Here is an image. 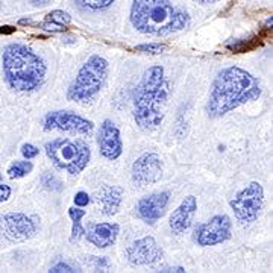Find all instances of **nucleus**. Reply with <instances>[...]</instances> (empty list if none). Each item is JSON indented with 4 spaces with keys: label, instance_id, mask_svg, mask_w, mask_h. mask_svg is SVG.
Listing matches in <instances>:
<instances>
[{
    "label": "nucleus",
    "instance_id": "obj_8",
    "mask_svg": "<svg viewBox=\"0 0 273 273\" xmlns=\"http://www.w3.org/2000/svg\"><path fill=\"white\" fill-rule=\"evenodd\" d=\"M231 219L225 214L214 216L208 222L197 226L194 239L201 246H214L231 239Z\"/></svg>",
    "mask_w": 273,
    "mask_h": 273
},
{
    "label": "nucleus",
    "instance_id": "obj_18",
    "mask_svg": "<svg viewBox=\"0 0 273 273\" xmlns=\"http://www.w3.org/2000/svg\"><path fill=\"white\" fill-rule=\"evenodd\" d=\"M68 216L73 222V228H71V241L79 240L82 235L85 234V229L82 228V217L85 216V211L81 208H68Z\"/></svg>",
    "mask_w": 273,
    "mask_h": 273
},
{
    "label": "nucleus",
    "instance_id": "obj_29",
    "mask_svg": "<svg viewBox=\"0 0 273 273\" xmlns=\"http://www.w3.org/2000/svg\"><path fill=\"white\" fill-rule=\"evenodd\" d=\"M196 2H199V3H214V2H219V0H196Z\"/></svg>",
    "mask_w": 273,
    "mask_h": 273
},
{
    "label": "nucleus",
    "instance_id": "obj_32",
    "mask_svg": "<svg viewBox=\"0 0 273 273\" xmlns=\"http://www.w3.org/2000/svg\"><path fill=\"white\" fill-rule=\"evenodd\" d=\"M0 5H2V0H0Z\"/></svg>",
    "mask_w": 273,
    "mask_h": 273
},
{
    "label": "nucleus",
    "instance_id": "obj_1",
    "mask_svg": "<svg viewBox=\"0 0 273 273\" xmlns=\"http://www.w3.org/2000/svg\"><path fill=\"white\" fill-rule=\"evenodd\" d=\"M259 96L261 86L249 71L240 67H228L222 70L213 82L206 113L209 117H222Z\"/></svg>",
    "mask_w": 273,
    "mask_h": 273
},
{
    "label": "nucleus",
    "instance_id": "obj_30",
    "mask_svg": "<svg viewBox=\"0 0 273 273\" xmlns=\"http://www.w3.org/2000/svg\"><path fill=\"white\" fill-rule=\"evenodd\" d=\"M34 2H38L40 3V2H47V0H34Z\"/></svg>",
    "mask_w": 273,
    "mask_h": 273
},
{
    "label": "nucleus",
    "instance_id": "obj_24",
    "mask_svg": "<svg viewBox=\"0 0 273 273\" xmlns=\"http://www.w3.org/2000/svg\"><path fill=\"white\" fill-rule=\"evenodd\" d=\"M21 154L26 159H32V158H35L36 155L40 154V151L34 144H23L21 146Z\"/></svg>",
    "mask_w": 273,
    "mask_h": 273
},
{
    "label": "nucleus",
    "instance_id": "obj_12",
    "mask_svg": "<svg viewBox=\"0 0 273 273\" xmlns=\"http://www.w3.org/2000/svg\"><path fill=\"white\" fill-rule=\"evenodd\" d=\"M163 256L164 252L154 237H143L134 241L126 249V258L132 266L155 264Z\"/></svg>",
    "mask_w": 273,
    "mask_h": 273
},
{
    "label": "nucleus",
    "instance_id": "obj_6",
    "mask_svg": "<svg viewBox=\"0 0 273 273\" xmlns=\"http://www.w3.org/2000/svg\"><path fill=\"white\" fill-rule=\"evenodd\" d=\"M46 154L58 167L68 171L70 175L81 173L90 161V147L84 141L56 138L46 144Z\"/></svg>",
    "mask_w": 273,
    "mask_h": 273
},
{
    "label": "nucleus",
    "instance_id": "obj_28",
    "mask_svg": "<svg viewBox=\"0 0 273 273\" xmlns=\"http://www.w3.org/2000/svg\"><path fill=\"white\" fill-rule=\"evenodd\" d=\"M16 29L14 28H11V29H5V28H2L0 29V34H11V32H14Z\"/></svg>",
    "mask_w": 273,
    "mask_h": 273
},
{
    "label": "nucleus",
    "instance_id": "obj_7",
    "mask_svg": "<svg viewBox=\"0 0 273 273\" xmlns=\"http://www.w3.org/2000/svg\"><path fill=\"white\" fill-rule=\"evenodd\" d=\"M229 205L240 225H251L258 219L264 205V190L261 184L251 182L249 185H246V188L239 191Z\"/></svg>",
    "mask_w": 273,
    "mask_h": 273
},
{
    "label": "nucleus",
    "instance_id": "obj_22",
    "mask_svg": "<svg viewBox=\"0 0 273 273\" xmlns=\"http://www.w3.org/2000/svg\"><path fill=\"white\" fill-rule=\"evenodd\" d=\"M164 49H166V46H163V44L152 43V44H141V46H136V47H135V51H136V52H141V53L159 55V53H163Z\"/></svg>",
    "mask_w": 273,
    "mask_h": 273
},
{
    "label": "nucleus",
    "instance_id": "obj_5",
    "mask_svg": "<svg viewBox=\"0 0 273 273\" xmlns=\"http://www.w3.org/2000/svg\"><path fill=\"white\" fill-rule=\"evenodd\" d=\"M108 73V61L99 55H93L81 67L76 79L71 82L67 99L78 103H88L102 90Z\"/></svg>",
    "mask_w": 273,
    "mask_h": 273
},
{
    "label": "nucleus",
    "instance_id": "obj_21",
    "mask_svg": "<svg viewBox=\"0 0 273 273\" xmlns=\"http://www.w3.org/2000/svg\"><path fill=\"white\" fill-rule=\"evenodd\" d=\"M78 2L84 8H88V9H93V11H101V9H105L108 6H111L116 0H78Z\"/></svg>",
    "mask_w": 273,
    "mask_h": 273
},
{
    "label": "nucleus",
    "instance_id": "obj_27",
    "mask_svg": "<svg viewBox=\"0 0 273 273\" xmlns=\"http://www.w3.org/2000/svg\"><path fill=\"white\" fill-rule=\"evenodd\" d=\"M49 272H53V273H58V272H66V273H70V272H76V270H73L70 266H67V264H64V263H59V264H56V266H53L51 270Z\"/></svg>",
    "mask_w": 273,
    "mask_h": 273
},
{
    "label": "nucleus",
    "instance_id": "obj_11",
    "mask_svg": "<svg viewBox=\"0 0 273 273\" xmlns=\"http://www.w3.org/2000/svg\"><path fill=\"white\" fill-rule=\"evenodd\" d=\"M0 231L11 241H24L34 237L36 226L28 216L20 213H9L0 217Z\"/></svg>",
    "mask_w": 273,
    "mask_h": 273
},
{
    "label": "nucleus",
    "instance_id": "obj_19",
    "mask_svg": "<svg viewBox=\"0 0 273 273\" xmlns=\"http://www.w3.org/2000/svg\"><path fill=\"white\" fill-rule=\"evenodd\" d=\"M32 171V164L29 161H16L12 163L8 169V176L11 179H18V178H24L26 175Z\"/></svg>",
    "mask_w": 273,
    "mask_h": 273
},
{
    "label": "nucleus",
    "instance_id": "obj_20",
    "mask_svg": "<svg viewBox=\"0 0 273 273\" xmlns=\"http://www.w3.org/2000/svg\"><path fill=\"white\" fill-rule=\"evenodd\" d=\"M46 21L55 23V24H58V26H63L64 28V26H68V24H70L71 17L67 14V12H64V11H53V12H51V14L47 16Z\"/></svg>",
    "mask_w": 273,
    "mask_h": 273
},
{
    "label": "nucleus",
    "instance_id": "obj_23",
    "mask_svg": "<svg viewBox=\"0 0 273 273\" xmlns=\"http://www.w3.org/2000/svg\"><path fill=\"white\" fill-rule=\"evenodd\" d=\"M41 184L47 190H61V182L52 175V173H44L41 176Z\"/></svg>",
    "mask_w": 273,
    "mask_h": 273
},
{
    "label": "nucleus",
    "instance_id": "obj_2",
    "mask_svg": "<svg viewBox=\"0 0 273 273\" xmlns=\"http://www.w3.org/2000/svg\"><path fill=\"white\" fill-rule=\"evenodd\" d=\"M167 102V84L164 68L161 66L149 67L140 85L136 86L134 99V119L141 129L154 131L164 119Z\"/></svg>",
    "mask_w": 273,
    "mask_h": 273
},
{
    "label": "nucleus",
    "instance_id": "obj_3",
    "mask_svg": "<svg viewBox=\"0 0 273 273\" xmlns=\"http://www.w3.org/2000/svg\"><path fill=\"white\" fill-rule=\"evenodd\" d=\"M134 28L146 35H169L190 24L187 12L176 9L169 0H134L131 8Z\"/></svg>",
    "mask_w": 273,
    "mask_h": 273
},
{
    "label": "nucleus",
    "instance_id": "obj_17",
    "mask_svg": "<svg viewBox=\"0 0 273 273\" xmlns=\"http://www.w3.org/2000/svg\"><path fill=\"white\" fill-rule=\"evenodd\" d=\"M123 199V190L116 185H103V187L97 191V202L102 205V213L105 216H114Z\"/></svg>",
    "mask_w": 273,
    "mask_h": 273
},
{
    "label": "nucleus",
    "instance_id": "obj_26",
    "mask_svg": "<svg viewBox=\"0 0 273 273\" xmlns=\"http://www.w3.org/2000/svg\"><path fill=\"white\" fill-rule=\"evenodd\" d=\"M11 196V188L5 184H0V202H6Z\"/></svg>",
    "mask_w": 273,
    "mask_h": 273
},
{
    "label": "nucleus",
    "instance_id": "obj_15",
    "mask_svg": "<svg viewBox=\"0 0 273 273\" xmlns=\"http://www.w3.org/2000/svg\"><path fill=\"white\" fill-rule=\"evenodd\" d=\"M197 209V202L194 196H187L185 199L181 202V205L173 211L170 216V229L173 234L181 235L184 232H187L193 223L194 214Z\"/></svg>",
    "mask_w": 273,
    "mask_h": 273
},
{
    "label": "nucleus",
    "instance_id": "obj_31",
    "mask_svg": "<svg viewBox=\"0 0 273 273\" xmlns=\"http://www.w3.org/2000/svg\"><path fill=\"white\" fill-rule=\"evenodd\" d=\"M0 181H2V173H0Z\"/></svg>",
    "mask_w": 273,
    "mask_h": 273
},
{
    "label": "nucleus",
    "instance_id": "obj_4",
    "mask_svg": "<svg viewBox=\"0 0 273 273\" xmlns=\"http://www.w3.org/2000/svg\"><path fill=\"white\" fill-rule=\"evenodd\" d=\"M3 73L11 88L32 91L43 84L46 76L44 61L23 44H9L3 51Z\"/></svg>",
    "mask_w": 273,
    "mask_h": 273
},
{
    "label": "nucleus",
    "instance_id": "obj_25",
    "mask_svg": "<svg viewBox=\"0 0 273 273\" xmlns=\"http://www.w3.org/2000/svg\"><path fill=\"white\" fill-rule=\"evenodd\" d=\"M90 196L86 194V193H84V191H79L76 196H74V205L76 206H86L90 204Z\"/></svg>",
    "mask_w": 273,
    "mask_h": 273
},
{
    "label": "nucleus",
    "instance_id": "obj_10",
    "mask_svg": "<svg viewBox=\"0 0 273 273\" xmlns=\"http://www.w3.org/2000/svg\"><path fill=\"white\" fill-rule=\"evenodd\" d=\"M163 176V161L156 154H144L132 166V179L140 187L158 182Z\"/></svg>",
    "mask_w": 273,
    "mask_h": 273
},
{
    "label": "nucleus",
    "instance_id": "obj_13",
    "mask_svg": "<svg viewBox=\"0 0 273 273\" xmlns=\"http://www.w3.org/2000/svg\"><path fill=\"white\" fill-rule=\"evenodd\" d=\"M97 144H99V151H101V154L106 159L114 161L121 155L123 143L120 138V131L116 126L114 121L105 120L101 125L99 136H97Z\"/></svg>",
    "mask_w": 273,
    "mask_h": 273
},
{
    "label": "nucleus",
    "instance_id": "obj_9",
    "mask_svg": "<svg viewBox=\"0 0 273 273\" xmlns=\"http://www.w3.org/2000/svg\"><path fill=\"white\" fill-rule=\"evenodd\" d=\"M44 129L91 134L94 129V123L71 113V111H52L44 117Z\"/></svg>",
    "mask_w": 273,
    "mask_h": 273
},
{
    "label": "nucleus",
    "instance_id": "obj_14",
    "mask_svg": "<svg viewBox=\"0 0 273 273\" xmlns=\"http://www.w3.org/2000/svg\"><path fill=\"white\" fill-rule=\"evenodd\" d=\"M169 199H170L169 191H161L146 196L136 204V214H138L141 220L149 223V225H154V223H156L164 216Z\"/></svg>",
    "mask_w": 273,
    "mask_h": 273
},
{
    "label": "nucleus",
    "instance_id": "obj_16",
    "mask_svg": "<svg viewBox=\"0 0 273 273\" xmlns=\"http://www.w3.org/2000/svg\"><path fill=\"white\" fill-rule=\"evenodd\" d=\"M119 232L120 228L117 223H97L86 232V240L99 249H106L116 243Z\"/></svg>",
    "mask_w": 273,
    "mask_h": 273
}]
</instances>
